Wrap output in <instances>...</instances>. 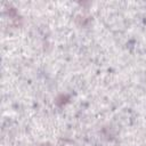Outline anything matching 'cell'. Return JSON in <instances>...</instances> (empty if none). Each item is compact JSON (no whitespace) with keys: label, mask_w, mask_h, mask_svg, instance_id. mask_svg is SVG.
Masks as SVG:
<instances>
[{"label":"cell","mask_w":146,"mask_h":146,"mask_svg":"<svg viewBox=\"0 0 146 146\" xmlns=\"http://www.w3.org/2000/svg\"><path fill=\"white\" fill-rule=\"evenodd\" d=\"M41 146H51V145H49V144H43V145H41Z\"/></svg>","instance_id":"obj_1"}]
</instances>
